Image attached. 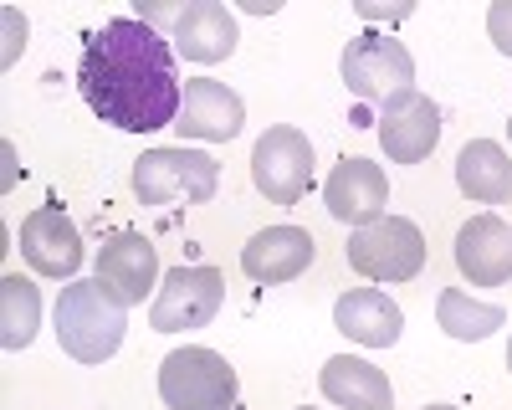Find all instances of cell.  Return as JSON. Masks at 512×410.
<instances>
[{
  "mask_svg": "<svg viewBox=\"0 0 512 410\" xmlns=\"http://www.w3.org/2000/svg\"><path fill=\"white\" fill-rule=\"evenodd\" d=\"M236 16L221 6V0H190V6L175 11V26H169V47H175L185 62H226L236 52Z\"/></svg>",
  "mask_w": 512,
  "mask_h": 410,
  "instance_id": "obj_12",
  "label": "cell"
},
{
  "mask_svg": "<svg viewBox=\"0 0 512 410\" xmlns=\"http://www.w3.org/2000/svg\"><path fill=\"white\" fill-rule=\"evenodd\" d=\"M456 185L461 195H472L482 205L512 200V154L497 139H472L456 154Z\"/></svg>",
  "mask_w": 512,
  "mask_h": 410,
  "instance_id": "obj_19",
  "label": "cell"
},
{
  "mask_svg": "<svg viewBox=\"0 0 512 410\" xmlns=\"http://www.w3.org/2000/svg\"><path fill=\"white\" fill-rule=\"evenodd\" d=\"M21 257L52 282H77L82 267V236L62 216V205H41L21 221Z\"/></svg>",
  "mask_w": 512,
  "mask_h": 410,
  "instance_id": "obj_11",
  "label": "cell"
},
{
  "mask_svg": "<svg viewBox=\"0 0 512 410\" xmlns=\"http://www.w3.org/2000/svg\"><path fill=\"white\" fill-rule=\"evenodd\" d=\"M323 395L338 405V410H390L395 405V390H390V375L374 369L369 359H354V354H333L318 375Z\"/></svg>",
  "mask_w": 512,
  "mask_h": 410,
  "instance_id": "obj_18",
  "label": "cell"
},
{
  "mask_svg": "<svg viewBox=\"0 0 512 410\" xmlns=\"http://www.w3.org/2000/svg\"><path fill=\"white\" fill-rule=\"evenodd\" d=\"M487 36L497 41L502 57H512V0H497V6L487 11Z\"/></svg>",
  "mask_w": 512,
  "mask_h": 410,
  "instance_id": "obj_22",
  "label": "cell"
},
{
  "mask_svg": "<svg viewBox=\"0 0 512 410\" xmlns=\"http://www.w3.org/2000/svg\"><path fill=\"white\" fill-rule=\"evenodd\" d=\"M108 293L123 303V308H139L149 293H154V282L159 277V252H154V241L139 236V231H113L103 241V252H98V272H93Z\"/></svg>",
  "mask_w": 512,
  "mask_h": 410,
  "instance_id": "obj_9",
  "label": "cell"
},
{
  "mask_svg": "<svg viewBox=\"0 0 512 410\" xmlns=\"http://www.w3.org/2000/svg\"><path fill=\"white\" fill-rule=\"evenodd\" d=\"M323 205L333 221H349L354 231L379 221L384 211H390V180H384V170L374 159H338L333 175L323 185Z\"/></svg>",
  "mask_w": 512,
  "mask_h": 410,
  "instance_id": "obj_10",
  "label": "cell"
},
{
  "mask_svg": "<svg viewBox=\"0 0 512 410\" xmlns=\"http://www.w3.org/2000/svg\"><path fill=\"white\" fill-rule=\"evenodd\" d=\"M221 190V164L200 149H144L134 159V195L154 211L164 205H205Z\"/></svg>",
  "mask_w": 512,
  "mask_h": 410,
  "instance_id": "obj_4",
  "label": "cell"
},
{
  "mask_svg": "<svg viewBox=\"0 0 512 410\" xmlns=\"http://www.w3.org/2000/svg\"><path fill=\"white\" fill-rule=\"evenodd\" d=\"M128 328V308L98 277H77L57 293V344L77 364H103L118 354Z\"/></svg>",
  "mask_w": 512,
  "mask_h": 410,
  "instance_id": "obj_2",
  "label": "cell"
},
{
  "mask_svg": "<svg viewBox=\"0 0 512 410\" xmlns=\"http://www.w3.org/2000/svg\"><path fill=\"white\" fill-rule=\"evenodd\" d=\"M436 318H441L446 334L461 339V344H482V339H492L497 328L507 323V313L497 303H477L472 293H461V287H446V293H441Z\"/></svg>",
  "mask_w": 512,
  "mask_h": 410,
  "instance_id": "obj_21",
  "label": "cell"
},
{
  "mask_svg": "<svg viewBox=\"0 0 512 410\" xmlns=\"http://www.w3.org/2000/svg\"><path fill=\"white\" fill-rule=\"evenodd\" d=\"M303 410H313V405H303Z\"/></svg>",
  "mask_w": 512,
  "mask_h": 410,
  "instance_id": "obj_27",
  "label": "cell"
},
{
  "mask_svg": "<svg viewBox=\"0 0 512 410\" xmlns=\"http://www.w3.org/2000/svg\"><path fill=\"white\" fill-rule=\"evenodd\" d=\"M236 369L226 354L185 344L175 354H164L159 364V400L169 410H231L236 405Z\"/></svg>",
  "mask_w": 512,
  "mask_h": 410,
  "instance_id": "obj_5",
  "label": "cell"
},
{
  "mask_svg": "<svg viewBox=\"0 0 512 410\" xmlns=\"http://www.w3.org/2000/svg\"><path fill=\"white\" fill-rule=\"evenodd\" d=\"M226 303V277L216 267H169L154 308H149V328L154 334H190L205 328Z\"/></svg>",
  "mask_w": 512,
  "mask_h": 410,
  "instance_id": "obj_7",
  "label": "cell"
},
{
  "mask_svg": "<svg viewBox=\"0 0 512 410\" xmlns=\"http://www.w3.org/2000/svg\"><path fill=\"white\" fill-rule=\"evenodd\" d=\"M349 267L369 282H410L425 267V236L405 216H379L349 236Z\"/></svg>",
  "mask_w": 512,
  "mask_h": 410,
  "instance_id": "obj_6",
  "label": "cell"
},
{
  "mask_svg": "<svg viewBox=\"0 0 512 410\" xmlns=\"http://www.w3.org/2000/svg\"><path fill=\"white\" fill-rule=\"evenodd\" d=\"M456 267L472 287H502L512 277V226L492 211L456 231Z\"/></svg>",
  "mask_w": 512,
  "mask_h": 410,
  "instance_id": "obj_14",
  "label": "cell"
},
{
  "mask_svg": "<svg viewBox=\"0 0 512 410\" xmlns=\"http://www.w3.org/2000/svg\"><path fill=\"white\" fill-rule=\"evenodd\" d=\"M425 410H456V405H425Z\"/></svg>",
  "mask_w": 512,
  "mask_h": 410,
  "instance_id": "obj_24",
  "label": "cell"
},
{
  "mask_svg": "<svg viewBox=\"0 0 512 410\" xmlns=\"http://www.w3.org/2000/svg\"><path fill=\"white\" fill-rule=\"evenodd\" d=\"M333 323H338V334H349L364 349H390L405 334L400 303L390 293H379V287H354V293H344L333 303Z\"/></svg>",
  "mask_w": 512,
  "mask_h": 410,
  "instance_id": "obj_16",
  "label": "cell"
},
{
  "mask_svg": "<svg viewBox=\"0 0 512 410\" xmlns=\"http://www.w3.org/2000/svg\"><path fill=\"white\" fill-rule=\"evenodd\" d=\"M507 134H512V118H507Z\"/></svg>",
  "mask_w": 512,
  "mask_h": 410,
  "instance_id": "obj_26",
  "label": "cell"
},
{
  "mask_svg": "<svg viewBox=\"0 0 512 410\" xmlns=\"http://www.w3.org/2000/svg\"><path fill=\"white\" fill-rule=\"evenodd\" d=\"M251 180L272 205H297L313 185V139L292 123H277L251 149Z\"/></svg>",
  "mask_w": 512,
  "mask_h": 410,
  "instance_id": "obj_8",
  "label": "cell"
},
{
  "mask_svg": "<svg viewBox=\"0 0 512 410\" xmlns=\"http://www.w3.org/2000/svg\"><path fill=\"white\" fill-rule=\"evenodd\" d=\"M77 88L88 108L123 134L175 129L185 82L175 67L169 36L139 16H113L103 31L88 36L77 62Z\"/></svg>",
  "mask_w": 512,
  "mask_h": 410,
  "instance_id": "obj_1",
  "label": "cell"
},
{
  "mask_svg": "<svg viewBox=\"0 0 512 410\" xmlns=\"http://www.w3.org/2000/svg\"><path fill=\"white\" fill-rule=\"evenodd\" d=\"M246 123V103L216 77H190L185 82V103H180V118L175 129L180 139H210V144H226L241 134Z\"/></svg>",
  "mask_w": 512,
  "mask_h": 410,
  "instance_id": "obj_13",
  "label": "cell"
},
{
  "mask_svg": "<svg viewBox=\"0 0 512 410\" xmlns=\"http://www.w3.org/2000/svg\"><path fill=\"white\" fill-rule=\"evenodd\" d=\"M507 369H512V339H507Z\"/></svg>",
  "mask_w": 512,
  "mask_h": 410,
  "instance_id": "obj_25",
  "label": "cell"
},
{
  "mask_svg": "<svg viewBox=\"0 0 512 410\" xmlns=\"http://www.w3.org/2000/svg\"><path fill=\"white\" fill-rule=\"evenodd\" d=\"M338 72H344L349 93L374 103L379 113L415 98V57L390 31H359L344 47V57H338Z\"/></svg>",
  "mask_w": 512,
  "mask_h": 410,
  "instance_id": "obj_3",
  "label": "cell"
},
{
  "mask_svg": "<svg viewBox=\"0 0 512 410\" xmlns=\"http://www.w3.org/2000/svg\"><path fill=\"white\" fill-rule=\"evenodd\" d=\"M41 328V293L36 282L21 277V272H6L0 277V344L11 354H21Z\"/></svg>",
  "mask_w": 512,
  "mask_h": 410,
  "instance_id": "obj_20",
  "label": "cell"
},
{
  "mask_svg": "<svg viewBox=\"0 0 512 410\" xmlns=\"http://www.w3.org/2000/svg\"><path fill=\"white\" fill-rule=\"evenodd\" d=\"M410 11H415L410 0H400V6H374V0H359V16H364V21H390V26H395V21H405Z\"/></svg>",
  "mask_w": 512,
  "mask_h": 410,
  "instance_id": "obj_23",
  "label": "cell"
},
{
  "mask_svg": "<svg viewBox=\"0 0 512 410\" xmlns=\"http://www.w3.org/2000/svg\"><path fill=\"white\" fill-rule=\"evenodd\" d=\"M313 236L303 226H267V231H256L246 246H241V267L251 282H292V277H303L313 267Z\"/></svg>",
  "mask_w": 512,
  "mask_h": 410,
  "instance_id": "obj_15",
  "label": "cell"
},
{
  "mask_svg": "<svg viewBox=\"0 0 512 410\" xmlns=\"http://www.w3.org/2000/svg\"><path fill=\"white\" fill-rule=\"evenodd\" d=\"M379 144L390 154V164H420L441 144V108L425 93H415L410 103L379 113Z\"/></svg>",
  "mask_w": 512,
  "mask_h": 410,
  "instance_id": "obj_17",
  "label": "cell"
}]
</instances>
